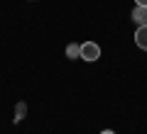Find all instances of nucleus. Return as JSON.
<instances>
[{
	"label": "nucleus",
	"mask_w": 147,
	"mask_h": 134,
	"mask_svg": "<svg viewBox=\"0 0 147 134\" xmlns=\"http://www.w3.org/2000/svg\"><path fill=\"white\" fill-rule=\"evenodd\" d=\"M81 59H84V61H98L100 59V47L93 44V41L81 44Z\"/></svg>",
	"instance_id": "1"
},
{
	"label": "nucleus",
	"mask_w": 147,
	"mask_h": 134,
	"mask_svg": "<svg viewBox=\"0 0 147 134\" xmlns=\"http://www.w3.org/2000/svg\"><path fill=\"white\" fill-rule=\"evenodd\" d=\"M132 22L147 25V7L145 5H135V10H132Z\"/></svg>",
	"instance_id": "3"
},
{
	"label": "nucleus",
	"mask_w": 147,
	"mask_h": 134,
	"mask_svg": "<svg viewBox=\"0 0 147 134\" xmlns=\"http://www.w3.org/2000/svg\"><path fill=\"white\" fill-rule=\"evenodd\" d=\"M135 3H137V5H145V7H147V0H135Z\"/></svg>",
	"instance_id": "5"
},
{
	"label": "nucleus",
	"mask_w": 147,
	"mask_h": 134,
	"mask_svg": "<svg viewBox=\"0 0 147 134\" xmlns=\"http://www.w3.org/2000/svg\"><path fill=\"white\" fill-rule=\"evenodd\" d=\"M135 44L142 49V51H147V25H140L135 32Z\"/></svg>",
	"instance_id": "2"
},
{
	"label": "nucleus",
	"mask_w": 147,
	"mask_h": 134,
	"mask_svg": "<svg viewBox=\"0 0 147 134\" xmlns=\"http://www.w3.org/2000/svg\"><path fill=\"white\" fill-rule=\"evenodd\" d=\"M66 56L69 59H79L81 56V47H79V44H69V47H66Z\"/></svg>",
	"instance_id": "4"
},
{
	"label": "nucleus",
	"mask_w": 147,
	"mask_h": 134,
	"mask_svg": "<svg viewBox=\"0 0 147 134\" xmlns=\"http://www.w3.org/2000/svg\"><path fill=\"white\" fill-rule=\"evenodd\" d=\"M100 134H115V132H113V129H103Z\"/></svg>",
	"instance_id": "6"
}]
</instances>
